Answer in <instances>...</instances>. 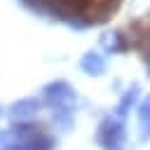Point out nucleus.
Returning <instances> with one entry per match:
<instances>
[{"label":"nucleus","instance_id":"obj_1","mask_svg":"<svg viewBox=\"0 0 150 150\" xmlns=\"http://www.w3.org/2000/svg\"><path fill=\"white\" fill-rule=\"evenodd\" d=\"M38 2L68 16H89V19H103V14L112 7V0H38Z\"/></svg>","mask_w":150,"mask_h":150}]
</instances>
